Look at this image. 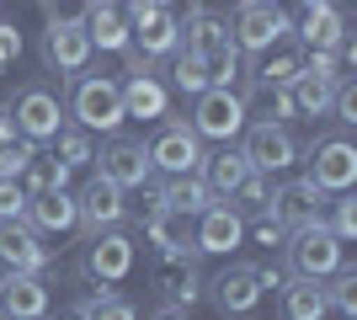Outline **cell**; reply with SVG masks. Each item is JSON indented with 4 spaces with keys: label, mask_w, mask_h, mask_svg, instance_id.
Returning <instances> with one entry per match:
<instances>
[{
    "label": "cell",
    "mask_w": 357,
    "mask_h": 320,
    "mask_svg": "<svg viewBox=\"0 0 357 320\" xmlns=\"http://www.w3.org/2000/svg\"><path fill=\"white\" fill-rule=\"evenodd\" d=\"M75 118V128H86V134H118L128 112H123V91L112 75H75L70 86V107H64Z\"/></svg>",
    "instance_id": "6da1fadb"
},
{
    "label": "cell",
    "mask_w": 357,
    "mask_h": 320,
    "mask_svg": "<svg viewBox=\"0 0 357 320\" xmlns=\"http://www.w3.org/2000/svg\"><path fill=\"white\" fill-rule=\"evenodd\" d=\"M283 257H288V277H314V283H326V277L347 261V245L326 229V219H314V224H304V229H288Z\"/></svg>",
    "instance_id": "7a4b0ae2"
},
{
    "label": "cell",
    "mask_w": 357,
    "mask_h": 320,
    "mask_svg": "<svg viewBox=\"0 0 357 320\" xmlns=\"http://www.w3.org/2000/svg\"><path fill=\"white\" fill-rule=\"evenodd\" d=\"M11 123H16V139H27V144H54V134L64 128V102L54 86L43 80H32L22 86L11 102Z\"/></svg>",
    "instance_id": "3957f363"
},
{
    "label": "cell",
    "mask_w": 357,
    "mask_h": 320,
    "mask_svg": "<svg viewBox=\"0 0 357 320\" xmlns=\"http://www.w3.org/2000/svg\"><path fill=\"white\" fill-rule=\"evenodd\" d=\"M245 118H251V107H245V96H240L235 86H208V91L192 96V134L197 139L229 144V139L245 128Z\"/></svg>",
    "instance_id": "277c9868"
},
{
    "label": "cell",
    "mask_w": 357,
    "mask_h": 320,
    "mask_svg": "<svg viewBox=\"0 0 357 320\" xmlns=\"http://www.w3.org/2000/svg\"><path fill=\"white\" fill-rule=\"evenodd\" d=\"M96 160V176L112 187H123V192H134V187H149V144L144 139H128V134H107L102 155H91Z\"/></svg>",
    "instance_id": "5b68a950"
},
{
    "label": "cell",
    "mask_w": 357,
    "mask_h": 320,
    "mask_svg": "<svg viewBox=\"0 0 357 320\" xmlns=\"http://www.w3.org/2000/svg\"><path fill=\"white\" fill-rule=\"evenodd\" d=\"M320 192H352L357 187V144L342 134H326V139H314L310 144V171H304Z\"/></svg>",
    "instance_id": "8992f818"
},
{
    "label": "cell",
    "mask_w": 357,
    "mask_h": 320,
    "mask_svg": "<svg viewBox=\"0 0 357 320\" xmlns=\"http://www.w3.org/2000/svg\"><path fill=\"white\" fill-rule=\"evenodd\" d=\"M294 22H288L272 0H240L235 6V22H229V38H235L240 54H267L278 38H288Z\"/></svg>",
    "instance_id": "52a82bcc"
},
{
    "label": "cell",
    "mask_w": 357,
    "mask_h": 320,
    "mask_svg": "<svg viewBox=\"0 0 357 320\" xmlns=\"http://www.w3.org/2000/svg\"><path fill=\"white\" fill-rule=\"evenodd\" d=\"M240 134H245V144H240L245 166L261 171V176H283V171L298 160V144H294V134H288L283 123H267V118H261V123H245Z\"/></svg>",
    "instance_id": "ba28073f"
},
{
    "label": "cell",
    "mask_w": 357,
    "mask_h": 320,
    "mask_svg": "<svg viewBox=\"0 0 357 320\" xmlns=\"http://www.w3.org/2000/svg\"><path fill=\"white\" fill-rule=\"evenodd\" d=\"M203 139L192 134V123L171 118L160 128V134L149 139V171H165V176H192L197 166H203Z\"/></svg>",
    "instance_id": "9c48e42d"
},
{
    "label": "cell",
    "mask_w": 357,
    "mask_h": 320,
    "mask_svg": "<svg viewBox=\"0 0 357 320\" xmlns=\"http://www.w3.org/2000/svg\"><path fill=\"white\" fill-rule=\"evenodd\" d=\"M326 198L331 192H320L310 176H283L267 198V213L283 229H304V224H314V219H326Z\"/></svg>",
    "instance_id": "30bf717a"
},
{
    "label": "cell",
    "mask_w": 357,
    "mask_h": 320,
    "mask_svg": "<svg viewBox=\"0 0 357 320\" xmlns=\"http://www.w3.org/2000/svg\"><path fill=\"white\" fill-rule=\"evenodd\" d=\"M192 245H197V257H229L235 245H245V213L229 208L224 198H213L192 219Z\"/></svg>",
    "instance_id": "8fae6325"
},
{
    "label": "cell",
    "mask_w": 357,
    "mask_h": 320,
    "mask_svg": "<svg viewBox=\"0 0 357 320\" xmlns=\"http://www.w3.org/2000/svg\"><path fill=\"white\" fill-rule=\"evenodd\" d=\"M43 64L59 70V75H80L91 64V38L80 16H54L43 27Z\"/></svg>",
    "instance_id": "7c38bea8"
},
{
    "label": "cell",
    "mask_w": 357,
    "mask_h": 320,
    "mask_svg": "<svg viewBox=\"0 0 357 320\" xmlns=\"http://www.w3.org/2000/svg\"><path fill=\"white\" fill-rule=\"evenodd\" d=\"M208 299L219 305L224 320L251 315V310L261 305V277H256V267H251V261H229V267L208 283Z\"/></svg>",
    "instance_id": "4fadbf2b"
},
{
    "label": "cell",
    "mask_w": 357,
    "mask_h": 320,
    "mask_svg": "<svg viewBox=\"0 0 357 320\" xmlns=\"http://www.w3.org/2000/svg\"><path fill=\"white\" fill-rule=\"evenodd\" d=\"M123 219H128V203H123V187L102 182V176H91V182L80 187V198H75V229H86V235H96V229H118Z\"/></svg>",
    "instance_id": "5bb4252c"
},
{
    "label": "cell",
    "mask_w": 357,
    "mask_h": 320,
    "mask_svg": "<svg viewBox=\"0 0 357 320\" xmlns=\"http://www.w3.org/2000/svg\"><path fill=\"white\" fill-rule=\"evenodd\" d=\"M86 273L96 283H123L134 273V241L123 229H96L86 235Z\"/></svg>",
    "instance_id": "9a60e30c"
},
{
    "label": "cell",
    "mask_w": 357,
    "mask_h": 320,
    "mask_svg": "<svg viewBox=\"0 0 357 320\" xmlns=\"http://www.w3.org/2000/svg\"><path fill=\"white\" fill-rule=\"evenodd\" d=\"M0 261H6V273H38V277H43V267H48L43 235H38L27 219L0 224Z\"/></svg>",
    "instance_id": "2e32d148"
},
{
    "label": "cell",
    "mask_w": 357,
    "mask_h": 320,
    "mask_svg": "<svg viewBox=\"0 0 357 320\" xmlns=\"http://www.w3.org/2000/svg\"><path fill=\"white\" fill-rule=\"evenodd\" d=\"M0 315L6 320H43L48 315V283L38 273H6L0 277Z\"/></svg>",
    "instance_id": "e0dca14e"
},
{
    "label": "cell",
    "mask_w": 357,
    "mask_h": 320,
    "mask_svg": "<svg viewBox=\"0 0 357 320\" xmlns=\"http://www.w3.org/2000/svg\"><path fill=\"white\" fill-rule=\"evenodd\" d=\"M144 235L160 257H181V261H197V245H192V219L176 208H149L144 219Z\"/></svg>",
    "instance_id": "ac0fdd59"
},
{
    "label": "cell",
    "mask_w": 357,
    "mask_h": 320,
    "mask_svg": "<svg viewBox=\"0 0 357 320\" xmlns=\"http://www.w3.org/2000/svg\"><path fill=\"white\" fill-rule=\"evenodd\" d=\"M86 38H91V48H112V54H123L128 48V16H123V0H91L86 6Z\"/></svg>",
    "instance_id": "d6986e66"
},
{
    "label": "cell",
    "mask_w": 357,
    "mask_h": 320,
    "mask_svg": "<svg viewBox=\"0 0 357 320\" xmlns=\"http://www.w3.org/2000/svg\"><path fill=\"white\" fill-rule=\"evenodd\" d=\"M176 32H181V48L197 54V59H208V54L235 43V38H229V22L213 16V11H187V22H176Z\"/></svg>",
    "instance_id": "ffe728a7"
},
{
    "label": "cell",
    "mask_w": 357,
    "mask_h": 320,
    "mask_svg": "<svg viewBox=\"0 0 357 320\" xmlns=\"http://www.w3.org/2000/svg\"><path fill=\"white\" fill-rule=\"evenodd\" d=\"M213 203V192L203 187V176H165L155 192H149V208H176V213H187V219H197V213Z\"/></svg>",
    "instance_id": "44dd1931"
},
{
    "label": "cell",
    "mask_w": 357,
    "mask_h": 320,
    "mask_svg": "<svg viewBox=\"0 0 357 320\" xmlns=\"http://www.w3.org/2000/svg\"><path fill=\"white\" fill-rule=\"evenodd\" d=\"M22 219H27L38 235H70L75 229V198L70 192H32Z\"/></svg>",
    "instance_id": "7402d4cb"
},
{
    "label": "cell",
    "mask_w": 357,
    "mask_h": 320,
    "mask_svg": "<svg viewBox=\"0 0 357 320\" xmlns=\"http://www.w3.org/2000/svg\"><path fill=\"white\" fill-rule=\"evenodd\" d=\"M197 176H203V187H208L213 198H229L245 176H251V166H245V155L235 150V144H224V150L203 155V166H197Z\"/></svg>",
    "instance_id": "603a6c76"
},
{
    "label": "cell",
    "mask_w": 357,
    "mask_h": 320,
    "mask_svg": "<svg viewBox=\"0 0 357 320\" xmlns=\"http://www.w3.org/2000/svg\"><path fill=\"white\" fill-rule=\"evenodd\" d=\"M118 91H123V112H128V118H144V123L149 118H165V107H171L160 75H128Z\"/></svg>",
    "instance_id": "cb8c5ba5"
},
{
    "label": "cell",
    "mask_w": 357,
    "mask_h": 320,
    "mask_svg": "<svg viewBox=\"0 0 357 320\" xmlns=\"http://www.w3.org/2000/svg\"><path fill=\"white\" fill-rule=\"evenodd\" d=\"M278 294H283V320H326L331 315L326 283H314V277H288Z\"/></svg>",
    "instance_id": "d4e9b609"
},
{
    "label": "cell",
    "mask_w": 357,
    "mask_h": 320,
    "mask_svg": "<svg viewBox=\"0 0 357 320\" xmlns=\"http://www.w3.org/2000/svg\"><path fill=\"white\" fill-rule=\"evenodd\" d=\"M160 289H165V299H171L165 310H192V305H197V294H203V277H197L192 261L165 257V267H160Z\"/></svg>",
    "instance_id": "484cf974"
},
{
    "label": "cell",
    "mask_w": 357,
    "mask_h": 320,
    "mask_svg": "<svg viewBox=\"0 0 357 320\" xmlns=\"http://www.w3.org/2000/svg\"><path fill=\"white\" fill-rule=\"evenodd\" d=\"M298 38H304V48H336L347 38V16L336 11V6H314V11H304V22H298Z\"/></svg>",
    "instance_id": "4316f807"
},
{
    "label": "cell",
    "mask_w": 357,
    "mask_h": 320,
    "mask_svg": "<svg viewBox=\"0 0 357 320\" xmlns=\"http://www.w3.org/2000/svg\"><path fill=\"white\" fill-rule=\"evenodd\" d=\"M16 182L27 187V198H32V192H64V187H70V166L54 160V155H48V160H43V155H32L27 171H22Z\"/></svg>",
    "instance_id": "83f0119b"
},
{
    "label": "cell",
    "mask_w": 357,
    "mask_h": 320,
    "mask_svg": "<svg viewBox=\"0 0 357 320\" xmlns=\"http://www.w3.org/2000/svg\"><path fill=\"white\" fill-rule=\"evenodd\" d=\"M294 107H298V118H326L331 112V91H336V80H314V75H298L294 86Z\"/></svg>",
    "instance_id": "f1b7e54d"
},
{
    "label": "cell",
    "mask_w": 357,
    "mask_h": 320,
    "mask_svg": "<svg viewBox=\"0 0 357 320\" xmlns=\"http://www.w3.org/2000/svg\"><path fill=\"white\" fill-rule=\"evenodd\" d=\"M171 86H176L181 96L208 91V64L197 59V54H187V48H176V54H171Z\"/></svg>",
    "instance_id": "f546056e"
},
{
    "label": "cell",
    "mask_w": 357,
    "mask_h": 320,
    "mask_svg": "<svg viewBox=\"0 0 357 320\" xmlns=\"http://www.w3.org/2000/svg\"><path fill=\"white\" fill-rule=\"evenodd\" d=\"M326 305L336 310L342 320H357V267H336L331 273V283H326Z\"/></svg>",
    "instance_id": "4dcf8cb0"
},
{
    "label": "cell",
    "mask_w": 357,
    "mask_h": 320,
    "mask_svg": "<svg viewBox=\"0 0 357 320\" xmlns=\"http://www.w3.org/2000/svg\"><path fill=\"white\" fill-rule=\"evenodd\" d=\"M267 198H272V176H261V171H251V176H245V182L235 187V192H229V208H240L245 213V219H256V213H267Z\"/></svg>",
    "instance_id": "1f68e13d"
},
{
    "label": "cell",
    "mask_w": 357,
    "mask_h": 320,
    "mask_svg": "<svg viewBox=\"0 0 357 320\" xmlns=\"http://www.w3.org/2000/svg\"><path fill=\"white\" fill-rule=\"evenodd\" d=\"M91 134L86 128H59V134H54V160H64V166H91Z\"/></svg>",
    "instance_id": "d6a6232c"
},
{
    "label": "cell",
    "mask_w": 357,
    "mask_h": 320,
    "mask_svg": "<svg viewBox=\"0 0 357 320\" xmlns=\"http://www.w3.org/2000/svg\"><path fill=\"white\" fill-rule=\"evenodd\" d=\"M86 305H91V320H139V305L128 299V294H112V289L91 294Z\"/></svg>",
    "instance_id": "836d02e7"
},
{
    "label": "cell",
    "mask_w": 357,
    "mask_h": 320,
    "mask_svg": "<svg viewBox=\"0 0 357 320\" xmlns=\"http://www.w3.org/2000/svg\"><path fill=\"white\" fill-rule=\"evenodd\" d=\"M251 80H261V86H294L298 80V54H272V59H261Z\"/></svg>",
    "instance_id": "e575fe53"
},
{
    "label": "cell",
    "mask_w": 357,
    "mask_h": 320,
    "mask_svg": "<svg viewBox=\"0 0 357 320\" xmlns=\"http://www.w3.org/2000/svg\"><path fill=\"white\" fill-rule=\"evenodd\" d=\"M331 203V219H326V229H331V235H336V241H352V235H357V203L352 198H347V192H336V198H326Z\"/></svg>",
    "instance_id": "d590c367"
},
{
    "label": "cell",
    "mask_w": 357,
    "mask_h": 320,
    "mask_svg": "<svg viewBox=\"0 0 357 320\" xmlns=\"http://www.w3.org/2000/svg\"><path fill=\"white\" fill-rule=\"evenodd\" d=\"M27 213V187L16 182V176H0V224H11Z\"/></svg>",
    "instance_id": "8d00e7d4"
},
{
    "label": "cell",
    "mask_w": 357,
    "mask_h": 320,
    "mask_svg": "<svg viewBox=\"0 0 357 320\" xmlns=\"http://www.w3.org/2000/svg\"><path fill=\"white\" fill-rule=\"evenodd\" d=\"M32 155H38V144H27V139H11V144H0V176H22Z\"/></svg>",
    "instance_id": "74e56055"
},
{
    "label": "cell",
    "mask_w": 357,
    "mask_h": 320,
    "mask_svg": "<svg viewBox=\"0 0 357 320\" xmlns=\"http://www.w3.org/2000/svg\"><path fill=\"white\" fill-rule=\"evenodd\" d=\"M331 112H336V123H347V128L357 123V86L347 75L336 80V91H331Z\"/></svg>",
    "instance_id": "f35d334b"
},
{
    "label": "cell",
    "mask_w": 357,
    "mask_h": 320,
    "mask_svg": "<svg viewBox=\"0 0 357 320\" xmlns=\"http://www.w3.org/2000/svg\"><path fill=\"white\" fill-rule=\"evenodd\" d=\"M16 54H22V32H16L11 22H0V70H6Z\"/></svg>",
    "instance_id": "ab89813d"
},
{
    "label": "cell",
    "mask_w": 357,
    "mask_h": 320,
    "mask_svg": "<svg viewBox=\"0 0 357 320\" xmlns=\"http://www.w3.org/2000/svg\"><path fill=\"white\" fill-rule=\"evenodd\" d=\"M16 139V123H11V107H0V144H11Z\"/></svg>",
    "instance_id": "60d3db41"
},
{
    "label": "cell",
    "mask_w": 357,
    "mask_h": 320,
    "mask_svg": "<svg viewBox=\"0 0 357 320\" xmlns=\"http://www.w3.org/2000/svg\"><path fill=\"white\" fill-rule=\"evenodd\" d=\"M59 320H91V305H86V299H80V305H64Z\"/></svg>",
    "instance_id": "b9f144b4"
},
{
    "label": "cell",
    "mask_w": 357,
    "mask_h": 320,
    "mask_svg": "<svg viewBox=\"0 0 357 320\" xmlns=\"http://www.w3.org/2000/svg\"><path fill=\"white\" fill-rule=\"evenodd\" d=\"M155 320H192V315H187V310H160Z\"/></svg>",
    "instance_id": "7bdbcfd3"
},
{
    "label": "cell",
    "mask_w": 357,
    "mask_h": 320,
    "mask_svg": "<svg viewBox=\"0 0 357 320\" xmlns=\"http://www.w3.org/2000/svg\"><path fill=\"white\" fill-rule=\"evenodd\" d=\"M149 6H165V11H171V0H149Z\"/></svg>",
    "instance_id": "ee69618b"
},
{
    "label": "cell",
    "mask_w": 357,
    "mask_h": 320,
    "mask_svg": "<svg viewBox=\"0 0 357 320\" xmlns=\"http://www.w3.org/2000/svg\"><path fill=\"white\" fill-rule=\"evenodd\" d=\"M43 6H59V0H43Z\"/></svg>",
    "instance_id": "f6af8a7d"
},
{
    "label": "cell",
    "mask_w": 357,
    "mask_h": 320,
    "mask_svg": "<svg viewBox=\"0 0 357 320\" xmlns=\"http://www.w3.org/2000/svg\"><path fill=\"white\" fill-rule=\"evenodd\" d=\"M240 320H245V315H240Z\"/></svg>",
    "instance_id": "bcb514c9"
}]
</instances>
